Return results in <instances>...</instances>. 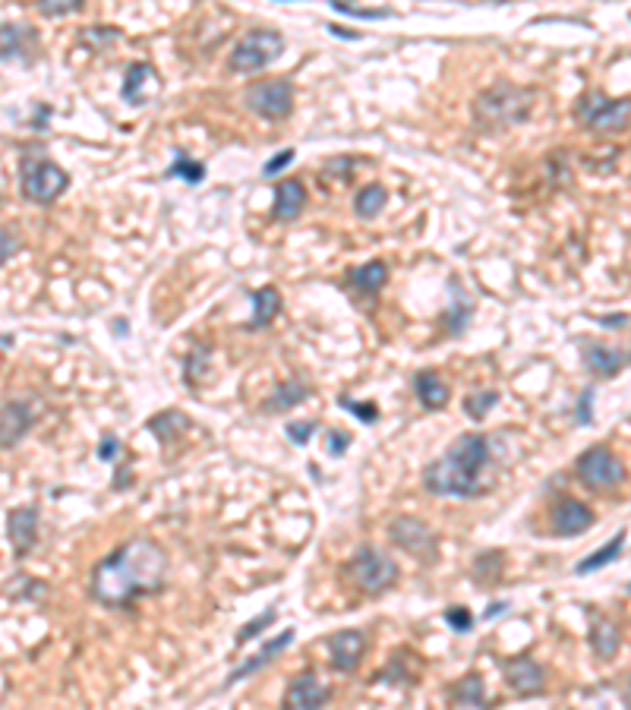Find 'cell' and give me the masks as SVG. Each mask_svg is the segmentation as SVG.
I'll use <instances>...</instances> for the list:
<instances>
[{"label": "cell", "mask_w": 631, "mask_h": 710, "mask_svg": "<svg viewBox=\"0 0 631 710\" xmlns=\"http://www.w3.org/2000/svg\"><path fill=\"white\" fill-rule=\"evenodd\" d=\"M167 556L152 537H136L107 553L92 569L89 590L105 606H130L136 596L165 590Z\"/></svg>", "instance_id": "1"}, {"label": "cell", "mask_w": 631, "mask_h": 710, "mask_svg": "<svg viewBox=\"0 0 631 710\" xmlns=\"http://www.w3.org/2000/svg\"><path fill=\"white\" fill-rule=\"evenodd\" d=\"M486 464H490V439L480 433H465L442 452V458L426 464L423 489L432 493V496H448V499L480 496V493H486L483 486Z\"/></svg>", "instance_id": "2"}, {"label": "cell", "mask_w": 631, "mask_h": 710, "mask_svg": "<svg viewBox=\"0 0 631 710\" xmlns=\"http://www.w3.org/2000/svg\"><path fill=\"white\" fill-rule=\"evenodd\" d=\"M533 101H537V89L515 86V82H508V80H499L473 98V123H477L483 133L508 130L531 117Z\"/></svg>", "instance_id": "3"}, {"label": "cell", "mask_w": 631, "mask_h": 710, "mask_svg": "<svg viewBox=\"0 0 631 710\" xmlns=\"http://www.w3.org/2000/svg\"><path fill=\"white\" fill-rule=\"evenodd\" d=\"M70 187V174L54 165L45 155H22L20 161V190L29 202L51 206L64 190Z\"/></svg>", "instance_id": "4"}, {"label": "cell", "mask_w": 631, "mask_h": 710, "mask_svg": "<svg viewBox=\"0 0 631 710\" xmlns=\"http://www.w3.org/2000/svg\"><path fill=\"white\" fill-rule=\"evenodd\" d=\"M575 114L591 133H618L631 121V98H610L593 89L578 98Z\"/></svg>", "instance_id": "5"}, {"label": "cell", "mask_w": 631, "mask_h": 710, "mask_svg": "<svg viewBox=\"0 0 631 710\" xmlns=\"http://www.w3.org/2000/svg\"><path fill=\"white\" fill-rule=\"evenodd\" d=\"M345 571H347V578L370 596L386 594V590L398 581V565H395V559H388L386 553L376 550V546H360L351 556V562L345 565Z\"/></svg>", "instance_id": "6"}, {"label": "cell", "mask_w": 631, "mask_h": 710, "mask_svg": "<svg viewBox=\"0 0 631 710\" xmlns=\"http://www.w3.org/2000/svg\"><path fill=\"white\" fill-rule=\"evenodd\" d=\"M285 54V38L275 29H250L240 35V41L231 51V70L237 73H256V70L269 67Z\"/></svg>", "instance_id": "7"}, {"label": "cell", "mask_w": 631, "mask_h": 710, "mask_svg": "<svg viewBox=\"0 0 631 710\" xmlns=\"http://www.w3.org/2000/svg\"><path fill=\"white\" fill-rule=\"evenodd\" d=\"M246 111H252L256 117H266V121H285L294 111V86L285 76H275V80H256L246 86L243 92Z\"/></svg>", "instance_id": "8"}, {"label": "cell", "mask_w": 631, "mask_h": 710, "mask_svg": "<svg viewBox=\"0 0 631 710\" xmlns=\"http://www.w3.org/2000/svg\"><path fill=\"white\" fill-rule=\"evenodd\" d=\"M575 474L587 489H616L625 480V468L610 445H591L575 464Z\"/></svg>", "instance_id": "9"}, {"label": "cell", "mask_w": 631, "mask_h": 710, "mask_svg": "<svg viewBox=\"0 0 631 710\" xmlns=\"http://www.w3.org/2000/svg\"><path fill=\"white\" fill-rule=\"evenodd\" d=\"M388 537L398 543L401 550L411 553L417 559H432L436 556V534L430 530V524L420 521V518L401 515L388 524Z\"/></svg>", "instance_id": "10"}, {"label": "cell", "mask_w": 631, "mask_h": 710, "mask_svg": "<svg viewBox=\"0 0 631 710\" xmlns=\"http://www.w3.org/2000/svg\"><path fill=\"white\" fill-rule=\"evenodd\" d=\"M332 691L320 682L316 672H300L287 682L285 691V710H322L328 704Z\"/></svg>", "instance_id": "11"}, {"label": "cell", "mask_w": 631, "mask_h": 710, "mask_svg": "<svg viewBox=\"0 0 631 710\" xmlns=\"http://www.w3.org/2000/svg\"><path fill=\"white\" fill-rule=\"evenodd\" d=\"M550 524L556 537H578L593 524V511L584 503H578V499H559L552 505Z\"/></svg>", "instance_id": "12"}, {"label": "cell", "mask_w": 631, "mask_h": 710, "mask_svg": "<svg viewBox=\"0 0 631 710\" xmlns=\"http://www.w3.org/2000/svg\"><path fill=\"white\" fill-rule=\"evenodd\" d=\"M328 650H332V666L341 672H351L360 666L366 650V638L357 629H345L338 635L328 638Z\"/></svg>", "instance_id": "13"}, {"label": "cell", "mask_w": 631, "mask_h": 710, "mask_svg": "<svg viewBox=\"0 0 631 710\" xmlns=\"http://www.w3.org/2000/svg\"><path fill=\"white\" fill-rule=\"evenodd\" d=\"M505 682L512 685L518 695H540L543 691V666L533 664L531 657H515L502 664Z\"/></svg>", "instance_id": "14"}, {"label": "cell", "mask_w": 631, "mask_h": 710, "mask_svg": "<svg viewBox=\"0 0 631 710\" xmlns=\"http://www.w3.org/2000/svg\"><path fill=\"white\" fill-rule=\"evenodd\" d=\"M7 530H10V543H13V553L16 556H26L35 546V537H38V511L29 509V505L13 509L7 518Z\"/></svg>", "instance_id": "15"}, {"label": "cell", "mask_w": 631, "mask_h": 710, "mask_svg": "<svg viewBox=\"0 0 631 710\" xmlns=\"http://www.w3.org/2000/svg\"><path fill=\"white\" fill-rule=\"evenodd\" d=\"M32 427V408L26 401H7L4 404V414H0V443L4 449H13L20 445V439Z\"/></svg>", "instance_id": "16"}, {"label": "cell", "mask_w": 631, "mask_h": 710, "mask_svg": "<svg viewBox=\"0 0 631 710\" xmlns=\"http://www.w3.org/2000/svg\"><path fill=\"white\" fill-rule=\"evenodd\" d=\"M448 294H452V303H448V309L442 313V329H446L452 338H458L461 332L467 329V319H471V313H473V303L455 275L448 278Z\"/></svg>", "instance_id": "17"}, {"label": "cell", "mask_w": 631, "mask_h": 710, "mask_svg": "<svg viewBox=\"0 0 631 710\" xmlns=\"http://www.w3.org/2000/svg\"><path fill=\"white\" fill-rule=\"evenodd\" d=\"M306 206V187L300 181H278L275 183L272 215L278 222H294Z\"/></svg>", "instance_id": "18"}, {"label": "cell", "mask_w": 631, "mask_h": 710, "mask_svg": "<svg viewBox=\"0 0 631 710\" xmlns=\"http://www.w3.org/2000/svg\"><path fill=\"white\" fill-rule=\"evenodd\" d=\"M414 392H417L420 404L426 410H442L448 404V385L436 369H423V373L414 376Z\"/></svg>", "instance_id": "19"}, {"label": "cell", "mask_w": 631, "mask_h": 710, "mask_svg": "<svg viewBox=\"0 0 631 710\" xmlns=\"http://www.w3.org/2000/svg\"><path fill=\"white\" fill-rule=\"evenodd\" d=\"M347 282L357 291H363V294H379L388 282V266L382 259H370L363 266H354L347 268Z\"/></svg>", "instance_id": "20"}, {"label": "cell", "mask_w": 631, "mask_h": 710, "mask_svg": "<svg viewBox=\"0 0 631 710\" xmlns=\"http://www.w3.org/2000/svg\"><path fill=\"white\" fill-rule=\"evenodd\" d=\"M250 300H252L250 329H262V325H269V322L281 313V291L272 288V284H266V288H260V291H252Z\"/></svg>", "instance_id": "21"}, {"label": "cell", "mask_w": 631, "mask_h": 710, "mask_svg": "<svg viewBox=\"0 0 631 710\" xmlns=\"http://www.w3.org/2000/svg\"><path fill=\"white\" fill-rule=\"evenodd\" d=\"M584 367L593 376H616L622 369V354L610 344H587L584 348Z\"/></svg>", "instance_id": "22"}, {"label": "cell", "mask_w": 631, "mask_h": 710, "mask_svg": "<svg viewBox=\"0 0 631 710\" xmlns=\"http://www.w3.org/2000/svg\"><path fill=\"white\" fill-rule=\"evenodd\" d=\"M386 206H388V190L382 183H366L354 196V212H357V218H366V222H372Z\"/></svg>", "instance_id": "23"}, {"label": "cell", "mask_w": 631, "mask_h": 710, "mask_svg": "<svg viewBox=\"0 0 631 710\" xmlns=\"http://www.w3.org/2000/svg\"><path fill=\"white\" fill-rule=\"evenodd\" d=\"M149 80H158V73H155L152 63L140 61V63H130L126 67V80H124V101H136V105H142L146 101V95H142V86H146Z\"/></svg>", "instance_id": "24"}, {"label": "cell", "mask_w": 631, "mask_h": 710, "mask_svg": "<svg viewBox=\"0 0 631 710\" xmlns=\"http://www.w3.org/2000/svg\"><path fill=\"white\" fill-rule=\"evenodd\" d=\"M625 540H628V534H625V530H618L610 543H603L597 553H591L584 562H578V569H575V571H578V575H591V571H597V569H606V565H610L612 559H618V553L625 550Z\"/></svg>", "instance_id": "25"}, {"label": "cell", "mask_w": 631, "mask_h": 710, "mask_svg": "<svg viewBox=\"0 0 631 710\" xmlns=\"http://www.w3.org/2000/svg\"><path fill=\"white\" fill-rule=\"evenodd\" d=\"M149 429L158 435L161 443H174L180 433H186V429H190V417L171 408V410H165V414H155L152 420H149Z\"/></svg>", "instance_id": "26"}, {"label": "cell", "mask_w": 631, "mask_h": 710, "mask_svg": "<svg viewBox=\"0 0 631 710\" xmlns=\"http://www.w3.org/2000/svg\"><path fill=\"white\" fill-rule=\"evenodd\" d=\"M618 644H622V635H618V629L610 622V619H597L591 629V647L597 657H612L618 650Z\"/></svg>", "instance_id": "27"}, {"label": "cell", "mask_w": 631, "mask_h": 710, "mask_svg": "<svg viewBox=\"0 0 631 710\" xmlns=\"http://www.w3.org/2000/svg\"><path fill=\"white\" fill-rule=\"evenodd\" d=\"M306 395H310V389H306L303 382H278V385H275V392H272V398L266 401V410L278 414V410L297 408Z\"/></svg>", "instance_id": "28"}, {"label": "cell", "mask_w": 631, "mask_h": 710, "mask_svg": "<svg viewBox=\"0 0 631 710\" xmlns=\"http://www.w3.org/2000/svg\"><path fill=\"white\" fill-rule=\"evenodd\" d=\"M165 177H183L186 183H202L206 181V165H202V161H193L190 155L177 152L171 161V168L165 171Z\"/></svg>", "instance_id": "29"}, {"label": "cell", "mask_w": 631, "mask_h": 710, "mask_svg": "<svg viewBox=\"0 0 631 710\" xmlns=\"http://www.w3.org/2000/svg\"><path fill=\"white\" fill-rule=\"evenodd\" d=\"M499 401V392L496 389H486V392H473V395L465 398V414L473 417V420H483L490 414V408Z\"/></svg>", "instance_id": "30"}, {"label": "cell", "mask_w": 631, "mask_h": 710, "mask_svg": "<svg viewBox=\"0 0 631 710\" xmlns=\"http://www.w3.org/2000/svg\"><path fill=\"white\" fill-rule=\"evenodd\" d=\"M328 7L341 16H354V20H388L392 10H370V7H354V4H341V0H332Z\"/></svg>", "instance_id": "31"}, {"label": "cell", "mask_w": 631, "mask_h": 710, "mask_svg": "<svg viewBox=\"0 0 631 710\" xmlns=\"http://www.w3.org/2000/svg\"><path fill=\"white\" fill-rule=\"evenodd\" d=\"M275 616H278V613H275V610H266V613H260V616H256V619H250V622H246V625H240V631H237V644L252 641V638L260 635V631H266L269 625L275 622Z\"/></svg>", "instance_id": "32"}, {"label": "cell", "mask_w": 631, "mask_h": 710, "mask_svg": "<svg viewBox=\"0 0 631 710\" xmlns=\"http://www.w3.org/2000/svg\"><path fill=\"white\" fill-rule=\"evenodd\" d=\"M80 10H82V0H41L38 4L41 16H70V13H80Z\"/></svg>", "instance_id": "33"}, {"label": "cell", "mask_w": 631, "mask_h": 710, "mask_svg": "<svg viewBox=\"0 0 631 710\" xmlns=\"http://www.w3.org/2000/svg\"><path fill=\"white\" fill-rule=\"evenodd\" d=\"M294 158H297V148H294V146L278 148V152H275L272 158H269L266 165H262V177H275V174H281V171H285Z\"/></svg>", "instance_id": "34"}, {"label": "cell", "mask_w": 631, "mask_h": 710, "mask_svg": "<svg viewBox=\"0 0 631 710\" xmlns=\"http://www.w3.org/2000/svg\"><path fill=\"white\" fill-rule=\"evenodd\" d=\"M338 404L345 410H351L357 420H363V423H376L379 420V410H376V404H370V401H351L347 395H338Z\"/></svg>", "instance_id": "35"}, {"label": "cell", "mask_w": 631, "mask_h": 710, "mask_svg": "<svg viewBox=\"0 0 631 710\" xmlns=\"http://www.w3.org/2000/svg\"><path fill=\"white\" fill-rule=\"evenodd\" d=\"M206 354H209L206 348H196L193 354L186 357V385H190V382H193V385H196V379H200V373L209 367V357H206Z\"/></svg>", "instance_id": "36"}, {"label": "cell", "mask_w": 631, "mask_h": 710, "mask_svg": "<svg viewBox=\"0 0 631 710\" xmlns=\"http://www.w3.org/2000/svg\"><path fill=\"white\" fill-rule=\"evenodd\" d=\"M287 439H291L294 445H306L310 443V435L316 433V423L312 420H297V423H287Z\"/></svg>", "instance_id": "37"}, {"label": "cell", "mask_w": 631, "mask_h": 710, "mask_svg": "<svg viewBox=\"0 0 631 710\" xmlns=\"http://www.w3.org/2000/svg\"><path fill=\"white\" fill-rule=\"evenodd\" d=\"M446 622L452 625L455 631H461V635L473 629V616L465 610V606H448V610H446Z\"/></svg>", "instance_id": "38"}, {"label": "cell", "mask_w": 631, "mask_h": 710, "mask_svg": "<svg viewBox=\"0 0 631 710\" xmlns=\"http://www.w3.org/2000/svg\"><path fill=\"white\" fill-rule=\"evenodd\" d=\"M20 26H13V22H4V61H10L16 51H20Z\"/></svg>", "instance_id": "39"}, {"label": "cell", "mask_w": 631, "mask_h": 710, "mask_svg": "<svg viewBox=\"0 0 631 710\" xmlns=\"http://www.w3.org/2000/svg\"><path fill=\"white\" fill-rule=\"evenodd\" d=\"M351 445V435L345 433V429H332V433L326 435V449H328V455H341V452Z\"/></svg>", "instance_id": "40"}, {"label": "cell", "mask_w": 631, "mask_h": 710, "mask_svg": "<svg viewBox=\"0 0 631 710\" xmlns=\"http://www.w3.org/2000/svg\"><path fill=\"white\" fill-rule=\"evenodd\" d=\"M591 401H593V389H584L581 392V398H578V423L581 427H587V423L593 420V414H591Z\"/></svg>", "instance_id": "41"}, {"label": "cell", "mask_w": 631, "mask_h": 710, "mask_svg": "<svg viewBox=\"0 0 631 710\" xmlns=\"http://www.w3.org/2000/svg\"><path fill=\"white\" fill-rule=\"evenodd\" d=\"M117 452H120V439H117V435H105V439H101V445H98V458H101V461H114V458H117Z\"/></svg>", "instance_id": "42"}, {"label": "cell", "mask_w": 631, "mask_h": 710, "mask_svg": "<svg viewBox=\"0 0 631 710\" xmlns=\"http://www.w3.org/2000/svg\"><path fill=\"white\" fill-rule=\"evenodd\" d=\"M458 685H461L458 695L465 697V701H473V704L480 701V679L477 676H467L465 682H458Z\"/></svg>", "instance_id": "43"}, {"label": "cell", "mask_w": 631, "mask_h": 710, "mask_svg": "<svg viewBox=\"0 0 631 710\" xmlns=\"http://www.w3.org/2000/svg\"><path fill=\"white\" fill-rule=\"evenodd\" d=\"M16 247V237H13V228H4V262L10 259V253H13Z\"/></svg>", "instance_id": "44"}, {"label": "cell", "mask_w": 631, "mask_h": 710, "mask_svg": "<svg viewBox=\"0 0 631 710\" xmlns=\"http://www.w3.org/2000/svg\"><path fill=\"white\" fill-rule=\"evenodd\" d=\"M600 325H628V316L618 313V316H597Z\"/></svg>", "instance_id": "45"}, {"label": "cell", "mask_w": 631, "mask_h": 710, "mask_svg": "<svg viewBox=\"0 0 631 710\" xmlns=\"http://www.w3.org/2000/svg\"><path fill=\"white\" fill-rule=\"evenodd\" d=\"M326 29H328V32H332V35H341V38H360L357 32H345V29H341V26H326Z\"/></svg>", "instance_id": "46"}, {"label": "cell", "mask_w": 631, "mask_h": 710, "mask_svg": "<svg viewBox=\"0 0 631 710\" xmlns=\"http://www.w3.org/2000/svg\"><path fill=\"white\" fill-rule=\"evenodd\" d=\"M499 613H505V604H492V606H490V610H486V619L499 616Z\"/></svg>", "instance_id": "47"}, {"label": "cell", "mask_w": 631, "mask_h": 710, "mask_svg": "<svg viewBox=\"0 0 631 710\" xmlns=\"http://www.w3.org/2000/svg\"><path fill=\"white\" fill-rule=\"evenodd\" d=\"M628 691H631V682H628Z\"/></svg>", "instance_id": "48"}, {"label": "cell", "mask_w": 631, "mask_h": 710, "mask_svg": "<svg viewBox=\"0 0 631 710\" xmlns=\"http://www.w3.org/2000/svg\"><path fill=\"white\" fill-rule=\"evenodd\" d=\"M628 590H631V587H628Z\"/></svg>", "instance_id": "49"}]
</instances>
